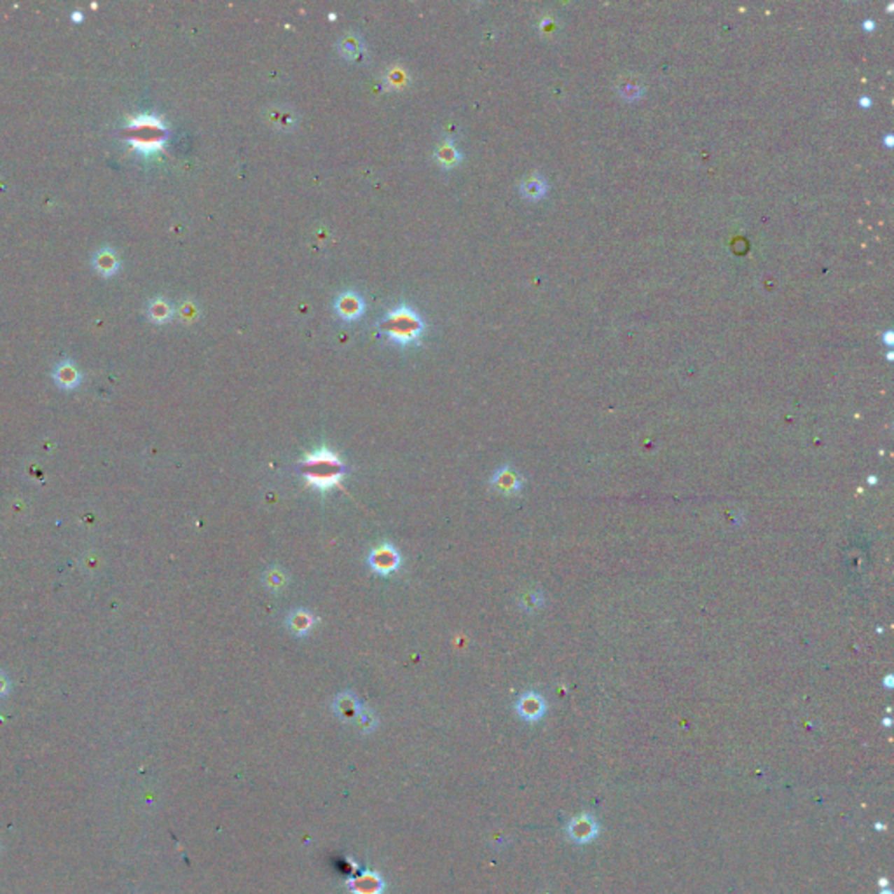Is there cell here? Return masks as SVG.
<instances>
[{
    "label": "cell",
    "instance_id": "1",
    "mask_svg": "<svg viewBox=\"0 0 894 894\" xmlns=\"http://www.w3.org/2000/svg\"><path fill=\"white\" fill-rule=\"evenodd\" d=\"M300 473L306 479L307 486L314 487L325 494L332 487H341L342 479L348 475V466L339 458L337 452L328 447H320L313 452H307L302 461L299 463Z\"/></svg>",
    "mask_w": 894,
    "mask_h": 894
},
{
    "label": "cell",
    "instance_id": "2",
    "mask_svg": "<svg viewBox=\"0 0 894 894\" xmlns=\"http://www.w3.org/2000/svg\"><path fill=\"white\" fill-rule=\"evenodd\" d=\"M125 133L130 147L142 155H152L165 149L168 137L165 123L158 116L151 114H140L130 119Z\"/></svg>",
    "mask_w": 894,
    "mask_h": 894
},
{
    "label": "cell",
    "instance_id": "3",
    "mask_svg": "<svg viewBox=\"0 0 894 894\" xmlns=\"http://www.w3.org/2000/svg\"><path fill=\"white\" fill-rule=\"evenodd\" d=\"M423 328H425L423 320L409 306L395 307L381 321V330L384 332V335L400 346L412 344V342L418 341Z\"/></svg>",
    "mask_w": 894,
    "mask_h": 894
},
{
    "label": "cell",
    "instance_id": "4",
    "mask_svg": "<svg viewBox=\"0 0 894 894\" xmlns=\"http://www.w3.org/2000/svg\"><path fill=\"white\" fill-rule=\"evenodd\" d=\"M367 564L379 577H390L402 566V556L395 549V545H391L390 542H384L370 550Z\"/></svg>",
    "mask_w": 894,
    "mask_h": 894
},
{
    "label": "cell",
    "instance_id": "5",
    "mask_svg": "<svg viewBox=\"0 0 894 894\" xmlns=\"http://www.w3.org/2000/svg\"><path fill=\"white\" fill-rule=\"evenodd\" d=\"M491 486H493L498 493L507 494V496H514V494H521L524 482H522L521 475H519L514 468L505 465L493 473V477H491Z\"/></svg>",
    "mask_w": 894,
    "mask_h": 894
},
{
    "label": "cell",
    "instance_id": "6",
    "mask_svg": "<svg viewBox=\"0 0 894 894\" xmlns=\"http://www.w3.org/2000/svg\"><path fill=\"white\" fill-rule=\"evenodd\" d=\"M334 309L341 320L353 321L362 316L365 304H363V299L356 292H344V294H341L335 299Z\"/></svg>",
    "mask_w": 894,
    "mask_h": 894
},
{
    "label": "cell",
    "instance_id": "7",
    "mask_svg": "<svg viewBox=\"0 0 894 894\" xmlns=\"http://www.w3.org/2000/svg\"><path fill=\"white\" fill-rule=\"evenodd\" d=\"M515 709H517L521 718L528 720V722H536V720H540L545 715L547 704L542 695L536 694V692H528V694L519 697Z\"/></svg>",
    "mask_w": 894,
    "mask_h": 894
},
{
    "label": "cell",
    "instance_id": "8",
    "mask_svg": "<svg viewBox=\"0 0 894 894\" xmlns=\"http://www.w3.org/2000/svg\"><path fill=\"white\" fill-rule=\"evenodd\" d=\"M314 624H316L314 615L311 613V611L304 610V608H295V610H292L291 613L287 615V618H285V625H287V629L292 632V634L298 636V638H304V636L309 634L311 629L314 627Z\"/></svg>",
    "mask_w": 894,
    "mask_h": 894
},
{
    "label": "cell",
    "instance_id": "9",
    "mask_svg": "<svg viewBox=\"0 0 894 894\" xmlns=\"http://www.w3.org/2000/svg\"><path fill=\"white\" fill-rule=\"evenodd\" d=\"M332 709H334V713L339 716V718L349 722V720L358 718L360 711H362V706H360L358 699H356L351 692H341V694L334 699V702H332Z\"/></svg>",
    "mask_w": 894,
    "mask_h": 894
},
{
    "label": "cell",
    "instance_id": "10",
    "mask_svg": "<svg viewBox=\"0 0 894 894\" xmlns=\"http://www.w3.org/2000/svg\"><path fill=\"white\" fill-rule=\"evenodd\" d=\"M93 267L100 277L104 278H111L114 277L116 273L119 271L121 267V263H119V257L118 253L114 252L112 249H102L95 253L93 257Z\"/></svg>",
    "mask_w": 894,
    "mask_h": 894
},
{
    "label": "cell",
    "instance_id": "11",
    "mask_svg": "<svg viewBox=\"0 0 894 894\" xmlns=\"http://www.w3.org/2000/svg\"><path fill=\"white\" fill-rule=\"evenodd\" d=\"M55 381L62 388L70 390V388H76L81 383V374L72 362H62L58 363L55 370Z\"/></svg>",
    "mask_w": 894,
    "mask_h": 894
},
{
    "label": "cell",
    "instance_id": "12",
    "mask_svg": "<svg viewBox=\"0 0 894 894\" xmlns=\"http://www.w3.org/2000/svg\"><path fill=\"white\" fill-rule=\"evenodd\" d=\"M147 314H149V318L154 323H166V321H169L173 318V307L166 299L155 298L154 300H151L149 307H147Z\"/></svg>",
    "mask_w": 894,
    "mask_h": 894
},
{
    "label": "cell",
    "instance_id": "13",
    "mask_svg": "<svg viewBox=\"0 0 894 894\" xmlns=\"http://www.w3.org/2000/svg\"><path fill=\"white\" fill-rule=\"evenodd\" d=\"M618 88V93L624 100H638L639 97L643 95L645 88H643V83L639 79H636L634 76H624L618 79L617 83Z\"/></svg>",
    "mask_w": 894,
    "mask_h": 894
},
{
    "label": "cell",
    "instance_id": "14",
    "mask_svg": "<svg viewBox=\"0 0 894 894\" xmlns=\"http://www.w3.org/2000/svg\"><path fill=\"white\" fill-rule=\"evenodd\" d=\"M435 159L444 168H452V166H456L461 161V154H459V151L451 142H444L437 147Z\"/></svg>",
    "mask_w": 894,
    "mask_h": 894
},
{
    "label": "cell",
    "instance_id": "15",
    "mask_svg": "<svg viewBox=\"0 0 894 894\" xmlns=\"http://www.w3.org/2000/svg\"><path fill=\"white\" fill-rule=\"evenodd\" d=\"M263 582L270 591L277 592V591H281V589L288 584V577L285 575L284 570H280L278 566H273L264 573Z\"/></svg>",
    "mask_w": 894,
    "mask_h": 894
},
{
    "label": "cell",
    "instance_id": "16",
    "mask_svg": "<svg viewBox=\"0 0 894 894\" xmlns=\"http://www.w3.org/2000/svg\"><path fill=\"white\" fill-rule=\"evenodd\" d=\"M339 51H341V55L344 56V58L356 60L360 55H362L363 44L360 39L355 37V35H348V37H344L341 42H339Z\"/></svg>",
    "mask_w": 894,
    "mask_h": 894
},
{
    "label": "cell",
    "instance_id": "17",
    "mask_svg": "<svg viewBox=\"0 0 894 894\" xmlns=\"http://www.w3.org/2000/svg\"><path fill=\"white\" fill-rule=\"evenodd\" d=\"M545 190H547L545 182H543L542 179H538V176H531V179H528L524 183H522V194H524L528 200H538V197L543 196Z\"/></svg>",
    "mask_w": 894,
    "mask_h": 894
},
{
    "label": "cell",
    "instance_id": "18",
    "mask_svg": "<svg viewBox=\"0 0 894 894\" xmlns=\"http://www.w3.org/2000/svg\"><path fill=\"white\" fill-rule=\"evenodd\" d=\"M578 830H582V833L578 835L577 840H589V837L594 835L596 825H594V821H592L591 818H587V816H582V818H578L577 821H575L573 833L578 832Z\"/></svg>",
    "mask_w": 894,
    "mask_h": 894
},
{
    "label": "cell",
    "instance_id": "19",
    "mask_svg": "<svg viewBox=\"0 0 894 894\" xmlns=\"http://www.w3.org/2000/svg\"><path fill=\"white\" fill-rule=\"evenodd\" d=\"M273 125L277 128H291L295 125V116L288 111H274L273 112Z\"/></svg>",
    "mask_w": 894,
    "mask_h": 894
},
{
    "label": "cell",
    "instance_id": "20",
    "mask_svg": "<svg viewBox=\"0 0 894 894\" xmlns=\"http://www.w3.org/2000/svg\"><path fill=\"white\" fill-rule=\"evenodd\" d=\"M356 725H358L362 730H365V732H369V730H372L374 727L377 725V720L372 711H369V709H362L358 718H356Z\"/></svg>",
    "mask_w": 894,
    "mask_h": 894
},
{
    "label": "cell",
    "instance_id": "21",
    "mask_svg": "<svg viewBox=\"0 0 894 894\" xmlns=\"http://www.w3.org/2000/svg\"><path fill=\"white\" fill-rule=\"evenodd\" d=\"M521 606L524 608V610H536V608L542 606V596L536 594V592L524 594L521 597Z\"/></svg>",
    "mask_w": 894,
    "mask_h": 894
},
{
    "label": "cell",
    "instance_id": "22",
    "mask_svg": "<svg viewBox=\"0 0 894 894\" xmlns=\"http://www.w3.org/2000/svg\"><path fill=\"white\" fill-rule=\"evenodd\" d=\"M194 313H196V307H194V304L190 302V300H187V302H183L182 306H180V316H182V320L186 321L193 320Z\"/></svg>",
    "mask_w": 894,
    "mask_h": 894
},
{
    "label": "cell",
    "instance_id": "23",
    "mask_svg": "<svg viewBox=\"0 0 894 894\" xmlns=\"http://www.w3.org/2000/svg\"><path fill=\"white\" fill-rule=\"evenodd\" d=\"M391 76H393V79H390V84L398 86L400 83H404V79H402V70H391Z\"/></svg>",
    "mask_w": 894,
    "mask_h": 894
},
{
    "label": "cell",
    "instance_id": "24",
    "mask_svg": "<svg viewBox=\"0 0 894 894\" xmlns=\"http://www.w3.org/2000/svg\"><path fill=\"white\" fill-rule=\"evenodd\" d=\"M70 21H74V23H83L84 14L81 13V11H74V13L70 14Z\"/></svg>",
    "mask_w": 894,
    "mask_h": 894
},
{
    "label": "cell",
    "instance_id": "25",
    "mask_svg": "<svg viewBox=\"0 0 894 894\" xmlns=\"http://www.w3.org/2000/svg\"><path fill=\"white\" fill-rule=\"evenodd\" d=\"M4 690H6V687H4V683H2V680H0V694H2V692H4Z\"/></svg>",
    "mask_w": 894,
    "mask_h": 894
}]
</instances>
